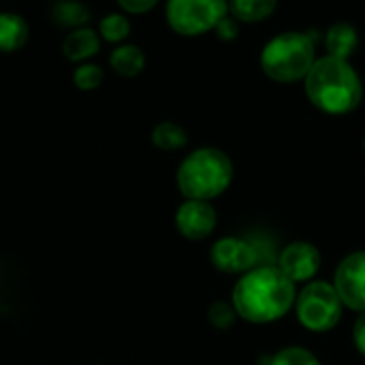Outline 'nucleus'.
I'll return each mask as SVG.
<instances>
[{
	"label": "nucleus",
	"instance_id": "nucleus-1",
	"mask_svg": "<svg viewBox=\"0 0 365 365\" xmlns=\"http://www.w3.org/2000/svg\"><path fill=\"white\" fill-rule=\"evenodd\" d=\"M295 282L278 267H252L233 289V310L250 323H272L295 306Z\"/></svg>",
	"mask_w": 365,
	"mask_h": 365
},
{
	"label": "nucleus",
	"instance_id": "nucleus-12",
	"mask_svg": "<svg viewBox=\"0 0 365 365\" xmlns=\"http://www.w3.org/2000/svg\"><path fill=\"white\" fill-rule=\"evenodd\" d=\"M28 24L13 11L0 13V53H13L28 41Z\"/></svg>",
	"mask_w": 365,
	"mask_h": 365
},
{
	"label": "nucleus",
	"instance_id": "nucleus-24",
	"mask_svg": "<svg viewBox=\"0 0 365 365\" xmlns=\"http://www.w3.org/2000/svg\"><path fill=\"white\" fill-rule=\"evenodd\" d=\"M353 342H355L357 351L365 357V312H361L359 319L355 321V327H353Z\"/></svg>",
	"mask_w": 365,
	"mask_h": 365
},
{
	"label": "nucleus",
	"instance_id": "nucleus-14",
	"mask_svg": "<svg viewBox=\"0 0 365 365\" xmlns=\"http://www.w3.org/2000/svg\"><path fill=\"white\" fill-rule=\"evenodd\" d=\"M109 66L120 77H137L145 68V53L137 45H118L109 56Z\"/></svg>",
	"mask_w": 365,
	"mask_h": 365
},
{
	"label": "nucleus",
	"instance_id": "nucleus-22",
	"mask_svg": "<svg viewBox=\"0 0 365 365\" xmlns=\"http://www.w3.org/2000/svg\"><path fill=\"white\" fill-rule=\"evenodd\" d=\"M120 4V9L124 13H133V15H139V13H148L150 9H154L158 4V0H115Z\"/></svg>",
	"mask_w": 365,
	"mask_h": 365
},
{
	"label": "nucleus",
	"instance_id": "nucleus-16",
	"mask_svg": "<svg viewBox=\"0 0 365 365\" xmlns=\"http://www.w3.org/2000/svg\"><path fill=\"white\" fill-rule=\"evenodd\" d=\"M278 0H229V11L237 21L257 24L276 11Z\"/></svg>",
	"mask_w": 365,
	"mask_h": 365
},
{
	"label": "nucleus",
	"instance_id": "nucleus-18",
	"mask_svg": "<svg viewBox=\"0 0 365 365\" xmlns=\"http://www.w3.org/2000/svg\"><path fill=\"white\" fill-rule=\"evenodd\" d=\"M130 34V21L122 13H109L98 24V36L107 43L122 45Z\"/></svg>",
	"mask_w": 365,
	"mask_h": 365
},
{
	"label": "nucleus",
	"instance_id": "nucleus-17",
	"mask_svg": "<svg viewBox=\"0 0 365 365\" xmlns=\"http://www.w3.org/2000/svg\"><path fill=\"white\" fill-rule=\"evenodd\" d=\"M152 143L158 148V150H165V152H171V150H180L188 143V135L186 130L175 124V122H160L154 126L152 130Z\"/></svg>",
	"mask_w": 365,
	"mask_h": 365
},
{
	"label": "nucleus",
	"instance_id": "nucleus-25",
	"mask_svg": "<svg viewBox=\"0 0 365 365\" xmlns=\"http://www.w3.org/2000/svg\"><path fill=\"white\" fill-rule=\"evenodd\" d=\"M364 148H365V139H364Z\"/></svg>",
	"mask_w": 365,
	"mask_h": 365
},
{
	"label": "nucleus",
	"instance_id": "nucleus-8",
	"mask_svg": "<svg viewBox=\"0 0 365 365\" xmlns=\"http://www.w3.org/2000/svg\"><path fill=\"white\" fill-rule=\"evenodd\" d=\"M321 267V252L310 242H293L289 244L278 259V269L291 282H310Z\"/></svg>",
	"mask_w": 365,
	"mask_h": 365
},
{
	"label": "nucleus",
	"instance_id": "nucleus-9",
	"mask_svg": "<svg viewBox=\"0 0 365 365\" xmlns=\"http://www.w3.org/2000/svg\"><path fill=\"white\" fill-rule=\"evenodd\" d=\"M210 259L225 274H246L257 263V250L240 237H222L212 246Z\"/></svg>",
	"mask_w": 365,
	"mask_h": 365
},
{
	"label": "nucleus",
	"instance_id": "nucleus-11",
	"mask_svg": "<svg viewBox=\"0 0 365 365\" xmlns=\"http://www.w3.org/2000/svg\"><path fill=\"white\" fill-rule=\"evenodd\" d=\"M98 47H101L98 32H94L92 28H83V26L71 30L62 41L64 58H68L71 62H79V64L90 60L94 53H98Z\"/></svg>",
	"mask_w": 365,
	"mask_h": 365
},
{
	"label": "nucleus",
	"instance_id": "nucleus-23",
	"mask_svg": "<svg viewBox=\"0 0 365 365\" xmlns=\"http://www.w3.org/2000/svg\"><path fill=\"white\" fill-rule=\"evenodd\" d=\"M216 32L222 41H233L237 36V19L233 15H227L225 19H220V24L216 26Z\"/></svg>",
	"mask_w": 365,
	"mask_h": 365
},
{
	"label": "nucleus",
	"instance_id": "nucleus-2",
	"mask_svg": "<svg viewBox=\"0 0 365 365\" xmlns=\"http://www.w3.org/2000/svg\"><path fill=\"white\" fill-rule=\"evenodd\" d=\"M306 94L317 109L329 115H344L361 103L364 88L349 60L323 56L314 60L306 75Z\"/></svg>",
	"mask_w": 365,
	"mask_h": 365
},
{
	"label": "nucleus",
	"instance_id": "nucleus-13",
	"mask_svg": "<svg viewBox=\"0 0 365 365\" xmlns=\"http://www.w3.org/2000/svg\"><path fill=\"white\" fill-rule=\"evenodd\" d=\"M325 45H327V56L346 60V58L357 49V45H359V34H357L355 26L340 21V24H334V26L327 30Z\"/></svg>",
	"mask_w": 365,
	"mask_h": 365
},
{
	"label": "nucleus",
	"instance_id": "nucleus-5",
	"mask_svg": "<svg viewBox=\"0 0 365 365\" xmlns=\"http://www.w3.org/2000/svg\"><path fill=\"white\" fill-rule=\"evenodd\" d=\"M344 304L334 284L323 280H310L295 297V312L299 323L308 331L325 334L334 329L342 319Z\"/></svg>",
	"mask_w": 365,
	"mask_h": 365
},
{
	"label": "nucleus",
	"instance_id": "nucleus-7",
	"mask_svg": "<svg viewBox=\"0 0 365 365\" xmlns=\"http://www.w3.org/2000/svg\"><path fill=\"white\" fill-rule=\"evenodd\" d=\"M334 289L346 308L365 312V250L342 259L336 269Z\"/></svg>",
	"mask_w": 365,
	"mask_h": 365
},
{
	"label": "nucleus",
	"instance_id": "nucleus-19",
	"mask_svg": "<svg viewBox=\"0 0 365 365\" xmlns=\"http://www.w3.org/2000/svg\"><path fill=\"white\" fill-rule=\"evenodd\" d=\"M103 79H105L103 68H101L98 64H92V62H81V64L75 68V73H73V83H75L79 90H83V92H90V90L101 88Z\"/></svg>",
	"mask_w": 365,
	"mask_h": 365
},
{
	"label": "nucleus",
	"instance_id": "nucleus-15",
	"mask_svg": "<svg viewBox=\"0 0 365 365\" xmlns=\"http://www.w3.org/2000/svg\"><path fill=\"white\" fill-rule=\"evenodd\" d=\"M49 13H51V19L56 21V26L66 28V30L81 28L90 19V9L86 4H81L79 0H58V2H53Z\"/></svg>",
	"mask_w": 365,
	"mask_h": 365
},
{
	"label": "nucleus",
	"instance_id": "nucleus-3",
	"mask_svg": "<svg viewBox=\"0 0 365 365\" xmlns=\"http://www.w3.org/2000/svg\"><path fill=\"white\" fill-rule=\"evenodd\" d=\"M231 180L233 163L216 148H199L190 152L178 169V186L186 199H216L229 188Z\"/></svg>",
	"mask_w": 365,
	"mask_h": 365
},
{
	"label": "nucleus",
	"instance_id": "nucleus-6",
	"mask_svg": "<svg viewBox=\"0 0 365 365\" xmlns=\"http://www.w3.org/2000/svg\"><path fill=\"white\" fill-rule=\"evenodd\" d=\"M229 15V0H167L165 17L180 36H201L216 30Z\"/></svg>",
	"mask_w": 365,
	"mask_h": 365
},
{
	"label": "nucleus",
	"instance_id": "nucleus-20",
	"mask_svg": "<svg viewBox=\"0 0 365 365\" xmlns=\"http://www.w3.org/2000/svg\"><path fill=\"white\" fill-rule=\"evenodd\" d=\"M269 365H321V361L304 346H287L274 355Z\"/></svg>",
	"mask_w": 365,
	"mask_h": 365
},
{
	"label": "nucleus",
	"instance_id": "nucleus-10",
	"mask_svg": "<svg viewBox=\"0 0 365 365\" xmlns=\"http://www.w3.org/2000/svg\"><path fill=\"white\" fill-rule=\"evenodd\" d=\"M178 231L188 240H205L216 229V210L210 201L186 199L175 214Z\"/></svg>",
	"mask_w": 365,
	"mask_h": 365
},
{
	"label": "nucleus",
	"instance_id": "nucleus-21",
	"mask_svg": "<svg viewBox=\"0 0 365 365\" xmlns=\"http://www.w3.org/2000/svg\"><path fill=\"white\" fill-rule=\"evenodd\" d=\"M210 321L214 323V327L227 329V327H231L233 321H235V310H233L231 306L218 302V304H214V306L210 308Z\"/></svg>",
	"mask_w": 365,
	"mask_h": 365
},
{
	"label": "nucleus",
	"instance_id": "nucleus-4",
	"mask_svg": "<svg viewBox=\"0 0 365 365\" xmlns=\"http://www.w3.org/2000/svg\"><path fill=\"white\" fill-rule=\"evenodd\" d=\"M314 60V41L306 32H282L274 36L261 51L263 73L280 83L306 79Z\"/></svg>",
	"mask_w": 365,
	"mask_h": 365
}]
</instances>
